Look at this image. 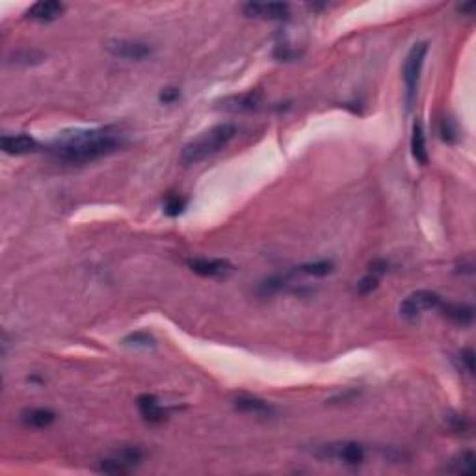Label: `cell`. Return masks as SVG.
<instances>
[{"mask_svg":"<svg viewBox=\"0 0 476 476\" xmlns=\"http://www.w3.org/2000/svg\"><path fill=\"white\" fill-rule=\"evenodd\" d=\"M125 146V136L114 127L75 128L53 139L46 151L62 162L86 164L116 153Z\"/></svg>","mask_w":476,"mask_h":476,"instance_id":"cell-1","label":"cell"},{"mask_svg":"<svg viewBox=\"0 0 476 476\" xmlns=\"http://www.w3.org/2000/svg\"><path fill=\"white\" fill-rule=\"evenodd\" d=\"M235 136H237V127L232 123L214 125V127L205 130L203 134H199L198 138H194L192 142H188L182 147L180 162L185 166H192V164H199L205 158L214 157L216 153H220L221 149H226L229 146V142Z\"/></svg>","mask_w":476,"mask_h":476,"instance_id":"cell-2","label":"cell"},{"mask_svg":"<svg viewBox=\"0 0 476 476\" xmlns=\"http://www.w3.org/2000/svg\"><path fill=\"white\" fill-rule=\"evenodd\" d=\"M428 54V41H418L409 49L406 60H404V67H402V78H404V86H406V103L407 106L413 105L415 93H417L418 80H420V73H423L424 60Z\"/></svg>","mask_w":476,"mask_h":476,"instance_id":"cell-3","label":"cell"},{"mask_svg":"<svg viewBox=\"0 0 476 476\" xmlns=\"http://www.w3.org/2000/svg\"><path fill=\"white\" fill-rule=\"evenodd\" d=\"M441 303V298L439 294L432 291H417L409 294V296L400 303V316L407 322H417L420 318V314L424 311H430V309H437Z\"/></svg>","mask_w":476,"mask_h":476,"instance_id":"cell-4","label":"cell"},{"mask_svg":"<svg viewBox=\"0 0 476 476\" xmlns=\"http://www.w3.org/2000/svg\"><path fill=\"white\" fill-rule=\"evenodd\" d=\"M106 51L116 58L128 60V62H142L153 54L151 45L136 40H112L106 43Z\"/></svg>","mask_w":476,"mask_h":476,"instance_id":"cell-5","label":"cell"},{"mask_svg":"<svg viewBox=\"0 0 476 476\" xmlns=\"http://www.w3.org/2000/svg\"><path fill=\"white\" fill-rule=\"evenodd\" d=\"M262 95L261 90H250V92L240 93V95H231L220 101V108L226 112H232V114H244V112H255L261 108Z\"/></svg>","mask_w":476,"mask_h":476,"instance_id":"cell-6","label":"cell"},{"mask_svg":"<svg viewBox=\"0 0 476 476\" xmlns=\"http://www.w3.org/2000/svg\"><path fill=\"white\" fill-rule=\"evenodd\" d=\"M0 147L6 155H30V153L40 151V144L37 139L32 138L30 134H4L0 139Z\"/></svg>","mask_w":476,"mask_h":476,"instance_id":"cell-7","label":"cell"},{"mask_svg":"<svg viewBox=\"0 0 476 476\" xmlns=\"http://www.w3.org/2000/svg\"><path fill=\"white\" fill-rule=\"evenodd\" d=\"M188 266L194 273L203 278H226L235 270L226 259H190Z\"/></svg>","mask_w":476,"mask_h":476,"instance_id":"cell-8","label":"cell"},{"mask_svg":"<svg viewBox=\"0 0 476 476\" xmlns=\"http://www.w3.org/2000/svg\"><path fill=\"white\" fill-rule=\"evenodd\" d=\"M242 10L248 17L270 19V21H281V19H289L291 15V8L283 2H270V4L250 2V4H244Z\"/></svg>","mask_w":476,"mask_h":476,"instance_id":"cell-9","label":"cell"},{"mask_svg":"<svg viewBox=\"0 0 476 476\" xmlns=\"http://www.w3.org/2000/svg\"><path fill=\"white\" fill-rule=\"evenodd\" d=\"M64 12V2H58V0H41V2H35V4H32L26 10V17L30 21H37V23H51V21H56L58 17H62Z\"/></svg>","mask_w":476,"mask_h":476,"instance_id":"cell-10","label":"cell"},{"mask_svg":"<svg viewBox=\"0 0 476 476\" xmlns=\"http://www.w3.org/2000/svg\"><path fill=\"white\" fill-rule=\"evenodd\" d=\"M138 409L139 415L144 417V420L149 424H160L166 420V409L160 406L157 396L153 395H142L138 398Z\"/></svg>","mask_w":476,"mask_h":476,"instance_id":"cell-11","label":"cell"},{"mask_svg":"<svg viewBox=\"0 0 476 476\" xmlns=\"http://www.w3.org/2000/svg\"><path fill=\"white\" fill-rule=\"evenodd\" d=\"M235 407L238 411L250 413V415H257V417H272L275 415V407L266 400H261L257 396H238L235 400Z\"/></svg>","mask_w":476,"mask_h":476,"instance_id":"cell-12","label":"cell"},{"mask_svg":"<svg viewBox=\"0 0 476 476\" xmlns=\"http://www.w3.org/2000/svg\"><path fill=\"white\" fill-rule=\"evenodd\" d=\"M439 311L443 313V316H447L450 322L458 325H469L475 318V309L470 305H465V303H439Z\"/></svg>","mask_w":476,"mask_h":476,"instance_id":"cell-13","label":"cell"},{"mask_svg":"<svg viewBox=\"0 0 476 476\" xmlns=\"http://www.w3.org/2000/svg\"><path fill=\"white\" fill-rule=\"evenodd\" d=\"M56 420V413L51 411V409H45V407H32V409H24L21 413V423L26 426V428H46Z\"/></svg>","mask_w":476,"mask_h":476,"instance_id":"cell-14","label":"cell"},{"mask_svg":"<svg viewBox=\"0 0 476 476\" xmlns=\"http://www.w3.org/2000/svg\"><path fill=\"white\" fill-rule=\"evenodd\" d=\"M330 450L335 454L339 459H343L346 465H361L363 464V459H365V447L359 445V443H341L337 447H330Z\"/></svg>","mask_w":476,"mask_h":476,"instance_id":"cell-15","label":"cell"},{"mask_svg":"<svg viewBox=\"0 0 476 476\" xmlns=\"http://www.w3.org/2000/svg\"><path fill=\"white\" fill-rule=\"evenodd\" d=\"M411 155L417 164L426 166L428 164V149H426V134L420 121H415L411 134Z\"/></svg>","mask_w":476,"mask_h":476,"instance_id":"cell-16","label":"cell"},{"mask_svg":"<svg viewBox=\"0 0 476 476\" xmlns=\"http://www.w3.org/2000/svg\"><path fill=\"white\" fill-rule=\"evenodd\" d=\"M448 473H461V475H469L475 470V454L470 450H465L459 456L450 461V467H448Z\"/></svg>","mask_w":476,"mask_h":476,"instance_id":"cell-17","label":"cell"},{"mask_svg":"<svg viewBox=\"0 0 476 476\" xmlns=\"http://www.w3.org/2000/svg\"><path fill=\"white\" fill-rule=\"evenodd\" d=\"M133 469L130 465H127L123 459L116 458L112 454L110 458H105L99 461V470L101 473H108V475H125L128 470Z\"/></svg>","mask_w":476,"mask_h":476,"instance_id":"cell-18","label":"cell"},{"mask_svg":"<svg viewBox=\"0 0 476 476\" xmlns=\"http://www.w3.org/2000/svg\"><path fill=\"white\" fill-rule=\"evenodd\" d=\"M333 270H335V266H333V262L331 261H316L300 266V272L307 273V275H314V278H325V275L333 272Z\"/></svg>","mask_w":476,"mask_h":476,"instance_id":"cell-19","label":"cell"},{"mask_svg":"<svg viewBox=\"0 0 476 476\" xmlns=\"http://www.w3.org/2000/svg\"><path fill=\"white\" fill-rule=\"evenodd\" d=\"M162 207L166 214L175 218V216H179L185 212L186 199L182 198V196H179V194H169V196H166V199H164Z\"/></svg>","mask_w":476,"mask_h":476,"instance_id":"cell-20","label":"cell"},{"mask_svg":"<svg viewBox=\"0 0 476 476\" xmlns=\"http://www.w3.org/2000/svg\"><path fill=\"white\" fill-rule=\"evenodd\" d=\"M123 343L127 346H136V348H153L155 346V339L146 333V331H136V333H130L128 337H125Z\"/></svg>","mask_w":476,"mask_h":476,"instance_id":"cell-21","label":"cell"},{"mask_svg":"<svg viewBox=\"0 0 476 476\" xmlns=\"http://www.w3.org/2000/svg\"><path fill=\"white\" fill-rule=\"evenodd\" d=\"M377 284H380V275L368 272L365 278L359 279V283H357V287H355V291H357V294H361V296H366V294H371L372 291H376Z\"/></svg>","mask_w":476,"mask_h":476,"instance_id":"cell-22","label":"cell"},{"mask_svg":"<svg viewBox=\"0 0 476 476\" xmlns=\"http://www.w3.org/2000/svg\"><path fill=\"white\" fill-rule=\"evenodd\" d=\"M439 134H441V138L447 142V144H454V142H458L459 134H458V127H456V123L450 119V117H445L441 121V127H439Z\"/></svg>","mask_w":476,"mask_h":476,"instance_id":"cell-23","label":"cell"},{"mask_svg":"<svg viewBox=\"0 0 476 476\" xmlns=\"http://www.w3.org/2000/svg\"><path fill=\"white\" fill-rule=\"evenodd\" d=\"M273 56L281 62H292V60L300 58V53L291 49L289 45H278V49L273 51Z\"/></svg>","mask_w":476,"mask_h":476,"instance_id":"cell-24","label":"cell"},{"mask_svg":"<svg viewBox=\"0 0 476 476\" xmlns=\"http://www.w3.org/2000/svg\"><path fill=\"white\" fill-rule=\"evenodd\" d=\"M158 99H160L162 105H173L175 101L180 99V92L177 87H164L160 95H158Z\"/></svg>","mask_w":476,"mask_h":476,"instance_id":"cell-25","label":"cell"},{"mask_svg":"<svg viewBox=\"0 0 476 476\" xmlns=\"http://www.w3.org/2000/svg\"><path fill=\"white\" fill-rule=\"evenodd\" d=\"M459 359L464 363V366L467 368L469 374H475V352L470 348H465L461 354H459Z\"/></svg>","mask_w":476,"mask_h":476,"instance_id":"cell-26","label":"cell"},{"mask_svg":"<svg viewBox=\"0 0 476 476\" xmlns=\"http://www.w3.org/2000/svg\"><path fill=\"white\" fill-rule=\"evenodd\" d=\"M458 10L461 13L473 15V10H475V2H469V4H461V6H458Z\"/></svg>","mask_w":476,"mask_h":476,"instance_id":"cell-27","label":"cell"}]
</instances>
